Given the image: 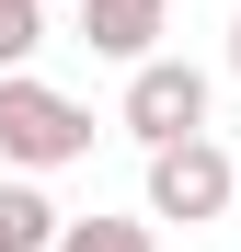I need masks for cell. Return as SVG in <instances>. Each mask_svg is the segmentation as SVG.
Segmentation results:
<instances>
[{
    "mask_svg": "<svg viewBox=\"0 0 241 252\" xmlns=\"http://www.w3.org/2000/svg\"><path fill=\"white\" fill-rule=\"evenodd\" d=\"M241 206V160L218 149V138H172V149H149V206L138 218H230Z\"/></svg>",
    "mask_w": 241,
    "mask_h": 252,
    "instance_id": "3",
    "label": "cell"
},
{
    "mask_svg": "<svg viewBox=\"0 0 241 252\" xmlns=\"http://www.w3.org/2000/svg\"><path fill=\"white\" fill-rule=\"evenodd\" d=\"M138 149H172V138H207V69L195 58H138L127 69V103H115Z\"/></svg>",
    "mask_w": 241,
    "mask_h": 252,
    "instance_id": "2",
    "label": "cell"
},
{
    "mask_svg": "<svg viewBox=\"0 0 241 252\" xmlns=\"http://www.w3.org/2000/svg\"><path fill=\"white\" fill-rule=\"evenodd\" d=\"M161 23H172V0H80V46L115 58V69L161 58Z\"/></svg>",
    "mask_w": 241,
    "mask_h": 252,
    "instance_id": "4",
    "label": "cell"
},
{
    "mask_svg": "<svg viewBox=\"0 0 241 252\" xmlns=\"http://www.w3.org/2000/svg\"><path fill=\"white\" fill-rule=\"evenodd\" d=\"M58 252H161V218H69Z\"/></svg>",
    "mask_w": 241,
    "mask_h": 252,
    "instance_id": "6",
    "label": "cell"
},
{
    "mask_svg": "<svg viewBox=\"0 0 241 252\" xmlns=\"http://www.w3.org/2000/svg\"><path fill=\"white\" fill-rule=\"evenodd\" d=\"M230 80H241V12H230Z\"/></svg>",
    "mask_w": 241,
    "mask_h": 252,
    "instance_id": "8",
    "label": "cell"
},
{
    "mask_svg": "<svg viewBox=\"0 0 241 252\" xmlns=\"http://www.w3.org/2000/svg\"><path fill=\"white\" fill-rule=\"evenodd\" d=\"M58 206H46V184H0V252H58Z\"/></svg>",
    "mask_w": 241,
    "mask_h": 252,
    "instance_id": "5",
    "label": "cell"
},
{
    "mask_svg": "<svg viewBox=\"0 0 241 252\" xmlns=\"http://www.w3.org/2000/svg\"><path fill=\"white\" fill-rule=\"evenodd\" d=\"M34 46H46V0H0V80H12Z\"/></svg>",
    "mask_w": 241,
    "mask_h": 252,
    "instance_id": "7",
    "label": "cell"
},
{
    "mask_svg": "<svg viewBox=\"0 0 241 252\" xmlns=\"http://www.w3.org/2000/svg\"><path fill=\"white\" fill-rule=\"evenodd\" d=\"M0 160H12V172H69V160H92V115H80L58 80L12 69L0 80Z\"/></svg>",
    "mask_w": 241,
    "mask_h": 252,
    "instance_id": "1",
    "label": "cell"
}]
</instances>
